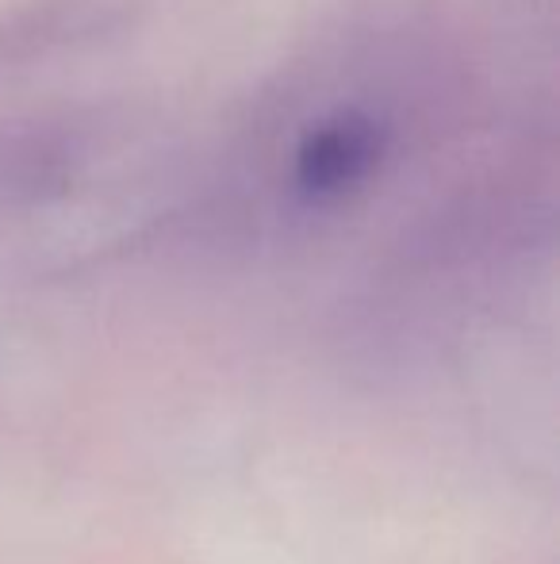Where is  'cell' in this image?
Returning a JSON list of instances; mask_svg holds the SVG:
<instances>
[{
  "label": "cell",
  "instance_id": "1",
  "mask_svg": "<svg viewBox=\"0 0 560 564\" xmlns=\"http://www.w3.org/2000/svg\"><path fill=\"white\" fill-rule=\"evenodd\" d=\"M388 134L361 108H338L304 131L292 154V181L311 204L342 200L376 173Z\"/></svg>",
  "mask_w": 560,
  "mask_h": 564
}]
</instances>
